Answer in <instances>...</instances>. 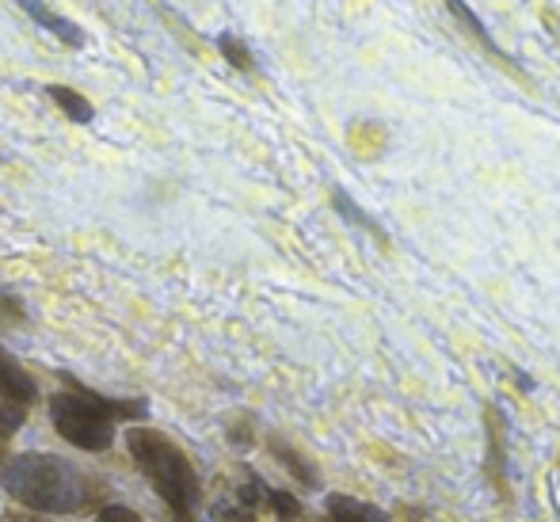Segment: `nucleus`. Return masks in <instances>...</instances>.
<instances>
[{
  "label": "nucleus",
  "mask_w": 560,
  "mask_h": 522,
  "mask_svg": "<svg viewBox=\"0 0 560 522\" xmlns=\"http://www.w3.org/2000/svg\"><path fill=\"white\" fill-rule=\"evenodd\" d=\"M4 492L35 511H77L89 500V485L69 462L54 454H20L0 473Z\"/></svg>",
  "instance_id": "1"
},
{
  "label": "nucleus",
  "mask_w": 560,
  "mask_h": 522,
  "mask_svg": "<svg viewBox=\"0 0 560 522\" xmlns=\"http://www.w3.org/2000/svg\"><path fill=\"white\" fill-rule=\"evenodd\" d=\"M130 454L149 477V485L164 496L179 522H191V508L199 503V477H195L191 462L179 446H172L164 434L156 431H130Z\"/></svg>",
  "instance_id": "2"
},
{
  "label": "nucleus",
  "mask_w": 560,
  "mask_h": 522,
  "mask_svg": "<svg viewBox=\"0 0 560 522\" xmlns=\"http://www.w3.org/2000/svg\"><path fill=\"white\" fill-rule=\"evenodd\" d=\"M130 401H112L100 393H58L50 401V416L61 439H69L81 450H107L115 442V424L112 416H130L126 413ZM133 408V405H130Z\"/></svg>",
  "instance_id": "3"
},
{
  "label": "nucleus",
  "mask_w": 560,
  "mask_h": 522,
  "mask_svg": "<svg viewBox=\"0 0 560 522\" xmlns=\"http://www.w3.org/2000/svg\"><path fill=\"white\" fill-rule=\"evenodd\" d=\"M12 4L20 8V12L27 15V20H35L43 31H50V35L58 38V43H66L69 50H81V46L89 43V35H84V31L77 27L73 20H66V15H58L54 8H46L43 0H12Z\"/></svg>",
  "instance_id": "4"
},
{
  "label": "nucleus",
  "mask_w": 560,
  "mask_h": 522,
  "mask_svg": "<svg viewBox=\"0 0 560 522\" xmlns=\"http://www.w3.org/2000/svg\"><path fill=\"white\" fill-rule=\"evenodd\" d=\"M443 4L450 8V12H454V23H457V27L465 31V35H469V43H477L480 50H485L488 58L495 61V66H500V69H508V73H515L518 81H523V69H518V66H515V61H511V58H503V54H500V46L492 43V35H488L485 27H480V20H477V15H472V12H469V4H465V0H443Z\"/></svg>",
  "instance_id": "5"
},
{
  "label": "nucleus",
  "mask_w": 560,
  "mask_h": 522,
  "mask_svg": "<svg viewBox=\"0 0 560 522\" xmlns=\"http://www.w3.org/2000/svg\"><path fill=\"white\" fill-rule=\"evenodd\" d=\"M35 378L15 362V355H8L0 347V397L12 401V405H31L35 401Z\"/></svg>",
  "instance_id": "6"
},
{
  "label": "nucleus",
  "mask_w": 560,
  "mask_h": 522,
  "mask_svg": "<svg viewBox=\"0 0 560 522\" xmlns=\"http://www.w3.org/2000/svg\"><path fill=\"white\" fill-rule=\"evenodd\" d=\"M328 519L332 522H389L385 511L354 500V496H328Z\"/></svg>",
  "instance_id": "7"
},
{
  "label": "nucleus",
  "mask_w": 560,
  "mask_h": 522,
  "mask_svg": "<svg viewBox=\"0 0 560 522\" xmlns=\"http://www.w3.org/2000/svg\"><path fill=\"white\" fill-rule=\"evenodd\" d=\"M46 96H50L54 104H58L69 118H73V123H81V126L92 123V115H96L89 100H84L77 89H66V84H46Z\"/></svg>",
  "instance_id": "8"
},
{
  "label": "nucleus",
  "mask_w": 560,
  "mask_h": 522,
  "mask_svg": "<svg viewBox=\"0 0 560 522\" xmlns=\"http://www.w3.org/2000/svg\"><path fill=\"white\" fill-rule=\"evenodd\" d=\"M218 50H222V58H225L233 69H241V73H256V58H252V50L241 43V38L218 35Z\"/></svg>",
  "instance_id": "9"
},
{
  "label": "nucleus",
  "mask_w": 560,
  "mask_h": 522,
  "mask_svg": "<svg viewBox=\"0 0 560 522\" xmlns=\"http://www.w3.org/2000/svg\"><path fill=\"white\" fill-rule=\"evenodd\" d=\"M271 450H275V454H279V457H282V462H287V469H290V473H294V477H302V480H305V485H317V473H313V465H310V462H305V457H302V454H298V450H290V446H287V442H279V439H275V442H271Z\"/></svg>",
  "instance_id": "10"
},
{
  "label": "nucleus",
  "mask_w": 560,
  "mask_h": 522,
  "mask_svg": "<svg viewBox=\"0 0 560 522\" xmlns=\"http://www.w3.org/2000/svg\"><path fill=\"white\" fill-rule=\"evenodd\" d=\"M332 202H336V210H339V213H343V218H347V221H354V225H362V229H370V233H374V236H382V229H377V225H374V221H370V218H366V213H362L359 207H354V202H351V199H347V195H343V192H336V195H332Z\"/></svg>",
  "instance_id": "11"
},
{
  "label": "nucleus",
  "mask_w": 560,
  "mask_h": 522,
  "mask_svg": "<svg viewBox=\"0 0 560 522\" xmlns=\"http://www.w3.org/2000/svg\"><path fill=\"white\" fill-rule=\"evenodd\" d=\"M267 496V503L275 508V515H279L282 522H294V519H302V503L294 500L290 492H264Z\"/></svg>",
  "instance_id": "12"
},
{
  "label": "nucleus",
  "mask_w": 560,
  "mask_h": 522,
  "mask_svg": "<svg viewBox=\"0 0 560 522\" xmlns=\"http://www.w3.org/2000/svg\"><path fill=\"white\" fill-rule=\"evenodd\" d=\"M23 405H12V401H0V439H8V434H15L23 427Z\"/></svg>",
  "instance_id": "13"
},
{
  "label": "nucleus",
  "mask_w": 560,
  "mask_h": 522,
  "mask_svg": "<svg viewBox=\"0 0 560 522\" xmlns=\"http://www.w3.org/2000/svg\"><path fill=\"white\" fill-rule=\"evenodd\" d=\"M100 522H141V515L130 508H118V503H112V508L100 511Z\"/></svg>",
  "instance_id": "14"
},
{
  "label": "nucleus",
  "mask_w": 560,
  "mask_h": 522,
  "mask_svg": "<svg viewBox=\"0 0 560 522\" xmlns=\"http://www.w3.org/2000/svg\"><path fill=\"white\" fill-rule=\"evenodd\" d=\"M4 522H38L35 515H4Z\"/></svg>",
  "instance_id": "15"
},
{
  "label": "nucleus",
  "mask_w": 560,
  "mask_h": 522,
  "mask_svg": "<svg viewBox=\"0 0 560 522\" xmlns=\"http://www.w3.org/2000/svg\"><path fill=\"white\" fill-rule=\"evenodd\" d=\"M0 457H4V446H0Z\"/></svg>",
  "instance_id": "16"
}]
</instances>
